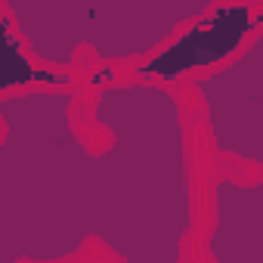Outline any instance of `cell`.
Returning <instances> with one entry per match:
<instances>
[{"instance_id": "cell-1", "label": "cell", "mask_w": 263, "mask_h": 263, "mask_svg": "<svg viewBox=\"0 0 263 263\" xmlns=\"http://www.w3.org/2000/svg\"><path fill=\"white\" fill-rule=\"evenodd\" d=\"M257 25V16H251L245 7H223L201 25H195L183 41H177L171 50H164L158 59L140 68V74L152 78H177L189 68L211 65L223 56H229L241 37Z\"/></svg>"}]
</instances>
